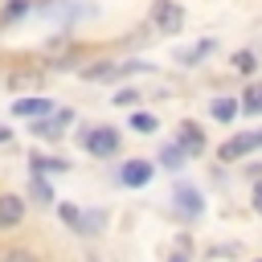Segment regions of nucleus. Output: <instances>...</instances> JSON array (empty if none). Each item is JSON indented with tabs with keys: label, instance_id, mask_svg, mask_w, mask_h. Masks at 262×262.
Wrapping results in <instances>:
<instances>
[{
	"label": "nucleus",
	"instance_id": "nucleus-1",
	"mask_svg": "<svg viewBox=\"0 0 262 262\" xmlns=\"http://www.w3.org/2000/svg\"><path fill=\"white\" fill-rule=\"evenodd\" d=\"M151 25H156V33H180L184 29V8L176 0H156L151 4Z\"/></svg>",
	"mask_w": 262,
	"mask_h": 262
},
{
	"label": "nucleus",
	"instance_id": "nucleus-2",
	"mask_svg": "<svg viewBox=\"0 0 262 262\" xmlns=\"http://www.w3.org/2000/svg\"><path fill=\"white\" fill-rule=\"evenodd\" d=\"M82 147H86L90 156H115V151H119V131H115V127H90V131L82 135Z\"/></svg>",
	"mask_w": 262,
	"mask_h": 262
},
{
	"label": "nucleus",
	"instance_id": "nucleus-3",
	"mask_svg": "<svg viewBox=\"0 0 262 262\" xmlns=\"http://www.w3.org/2000/svg\"><path fill=\"white\" fill-rule=\"evenodd\" d=\"M254 147H262V131H254V135H233V139H225V143L217 147V156H221L225 164H233V160L250 156Z\"/></svg>",
	"mask_w": 262,
	"mask_h": 262
},
{
	"label": "nucleus",
	"instance_id": "nucleus-4",
	"mask_svg": "<svg viewBox=\"0 0 262 262\" xmlns=\"http://www.w3.org/2000/svg\"><path fill=\"white\" fill-rule=\"evenodd\" d=\"M151 176H156V168H151L147 160H127V164L119 168V180H123L127 188H143Z\"/></svg>",
	"mask_w": 262,
	"mask_h": 262
},
{
	"label": "nucleus",
	"instance_id": "nucleus-5",
	"mask_svg": "<svg viewBox=\"0 0 262 262\" xmlns=\"http://www.w3.org/2000/svg\"><path fill=\"white\" fill-rule=\"evenodd\" d=\"M25 221V201L16 192H0V229H16Z\"/></svg>",
	"mask_w": 262,
	"mask_h": 262
},
{
	"label": "nucleus",
	"instance_id": "nucleus-6",
	"mask_svg": "<svg viewBox=\"0 0 262 262\" xmlns=\"http://www.w3.org/2000/svg\"><path fill=\"white\" fill-rule=\"evenodd\" d=\"M176 131H180V135H176V143L184 147V156H201V151H205V135H201V127H196V123H188V119H184Z\"/></svg>",
	"mask_w": 262,
	"mask_h": 262
},
{
	"label": "nucleus",
	"instance_id": "nucleus-7",
	"mask_svg": "<svg viewBox=\"0 0 262 262\" xmlns=\"http://www.w3.org/2000/svg\"><path fill=\"white\" fill-rule=\"evenodd\" d=\"M172 196H176V209H180L184 217H201V213H205V201H201V192H196L192 184H180Z\"/></svg>",
	"mask_w": 262,
	"mask_h": 262
},
{
	"label": "nucleus",
	"instance_id": "nucleus-8",
	"mask_svg": "<svg viewBox=\"0 0 262 262\" xmlns=\"http://www.w3.org/2000/svg\"><path fill=\"white\" fill-rule=\"evenodd\" d=\"M70 119H74L70 111H57L53 119H41V123H33V135H41V139H57V135L70 127Z\"/></svg>",
	"mask_w": 262,
	"mask_h": 262
},
{
	"label": "nucleus",
	"instance_id": "nucleus-9",
	"mask_svg": "<svg viewBox=\"0 0 262 262\" xmlns=\"http://www.w3.org/2000/svg\"><path fill=\"white\" fill-rule=\"evenodd\" d=\"M49 111H53L49 98H16V102H12V115H20V119H41V115H49Z\"/></svg>",
	"mask_w": 262,
	"mask_h": 262
},
{
	"label": "nucleus",
	"instance_id": "nucleus-10",
	"mask_svg": "<svg viewBox=\"0 0 262 262\" xmlns=\"http://www.w3.org/2000/svg\"><path fill=\"white\" fill-rule=\"evenodd\" d=\"M29 164H33V176H41V172H66V168H70V164L57 160V156H33Z\"/></svg>",
	"mask_w": 262,
	"mask_h": 262
},
{
	"label": "nucleus",
	"instance_id": "nucleus-11",
	"mask_svg": "<svg viewBox=\"0 0 262 262\" xmlns=\"http://www.w3.org/2000/svg\"><path fill=\"white\" fill-rule=\"evenodd\" d=\"M57 217H61L70 229H78V233L86 229V213H82V209H74V205H57Z\"/></svg>",
	"mask_w": 262,
	"mask_h": 262
},
{
	"label": "nucleus",
	"instance_id": "nucleus-12",
	"mask_svg": "<svg viewBox=\"0 0 262 262\" xmlns=\"http://www.w3.org/2000/svg\"><path fill=\"white\" fill-rule=\"evenodd\" d=\"M242 111H246V115H262V82H254V86L242 94Z\"/></svg>",
	"mask_w": 262,
	"mask_h": 262
},
{
	"label": "nucleus",
	"instance_id": "nucleus-13",
	"mask_svg": "<svg viewBox=\"0 0 262 262\" xmlns=\"http://www.w3.org/2000/svg\"><path fill=\"white\" fill-rule=\"evenodd\" d=\"M237 111H242V102H233V98H217V102H213V119H217V123H229Z\"/></svg>",
	"mask_w": 262,
	"mask_h": 262
},
{
	"label": "nucleus",
	"instance_id": "nucleus-14",
	"mask_svg": "<svg viewBox=\"0 0 262 262\" xmlns=\"http://www.w3.org/2000/svg\"><path fill=\"white\" fill-rule=\"evenodd\" d=\"M184 160H188V156H184V147H180V143H168V147L160 151V164H164V168H180Z\"/></svg>",
	"mask_w": 262,
	"mask_h": 262
},
{
	"label": "nucleus",
	"instance_id": "nucleus-15",
	"mask_svg": "<svg viewBox=\"0 0 262 262\" xmlns=\"http://www.w3.org/2000/svg\"><path fill=\"white\" fill-rule=\"evenodd\" d=\"M209 49H213V41H201V45H192V49H184V53H180V66H192V61H201V57H205Z\"/></svg>",
	"mask_w": 262,
	"mask_h": 262
},
{
	"label": "nucleus",
	"instance_id": "nucleus-16",
	"mask_svg": "<svg viewBox=\"0 0 262 262\" xmlns=\"http://www.w3.org/2000/svg\"><path fill=\"white\" fill-rule=\"evenodd\" d=\"M254 66H258V61H254L250 49H237V53H233V70H237V74H254Z\"/></svg>",
	"mask_w": 262,
	"mask_h": 262
},
{
	"label": "nucleus",
	"instance_id": "nucleus-17",
	"mask_svg": "<svg viewBox=\"0 0 262 262\" xmlns=\"http://www.w3.org/2000/svg\"><path fill=\"white\" fill-rule=\"evenodd\" d=\"M131 127L147 135V131H156V115H147V111H135V115H131Z\"/></svg>",
	"mask_w": 262,
	"mask_h": 262
},
{
	"label": "nucleus",
	"instance_id": "nucleus-18",
	"mask_svg": "<svg viewBox=\"0 0 262 262\" xmlns=\"http://www.w3.org/2000/svg\"><path fill=\"white\" fill-rule=\"evenodd\" d=\"M0 262H37V254L33 250H4Z\"/></svg>",
	"mask_w": 262,
	"mask_h": 262
},
{
	"label": "nucleus",
	"instance_id": "nucleus-19",
	"mask_svg": "<svg viewBox=\"0 0 262 262\" xmlns=\"http://www.w3.org/2000/svg\"><path fill=\"white\" fill-rule=\"evenodd\" d=\"M33 192H37V201H45V205L53 201V188H49V184H45L41 176H33Z\"/></svg>",
	"mask_w": 262,
	"mask_h": 262
},
{
	"label": "nucleus",
	"instance_id": "nucleus-20",
	"mask_svg": "<svg viewBox=\"0 0 262 262\" xmlns=\"http://www.w3.org/2000/svg\"><path fill=\"white\" fill-rule=\"evenodd\" d=\"M20 12H29V0H12V4H8V12H4V20H16Z\"/></svg>",
	"mask_w": 262,
	"mask_h": 262
},
{
	"label": "nucleus",
	"instance_id": "nucleus-21",
	"mask_svg": "<svg viewBox=\"0 0 262 262\" xmlns=\"http://www.w3.org/2000/svg\"><path fill=\"white\" fill-rule=\"evenodd\" d=\"M135 98H139V94H135V90H119V94H115V102H119V106H131V102H135Z\"/></svg>",
	"mask_w": 262,
	"mask_h": 262
},
{
	"label": "nucleus",
	"instance_id": "nucleus-22",
	"mask_svg": "<svg viewBox=\"0 0 262 262\" xmlns=\"http://www.w3.org/2000/svg\"><path fill=\"white\" fill-rule=\"evenodd\" d=\"M254 209H258V213H262V180H258V184H254Z\"/></svg>",
	"mask_w": 262,
	"mask_h": 262
},
{
	"label": "nucleus",
	"instance_id": "nucleus-23",
	"mask_svg": "<svg viewBox=\"0 0 262 262\" xmlns=\"http://www.w3.org/2000/svg\"><path fill=\"white\" fill-rule=\"evenodd\" d=\"M8 139H12V131H8L4 123H0V143H8Z\"/></svg>",
	"mask_w": 262,
	"mask_h": 262
},
{
	"label": "nucleus",
	"instance_id": "nucleus-24",
	"mask_svg": "<svg viewBox=\"0 0 262 262\" xmlns=\"http://www.w3.org/2000/svg\"><path fill=\"white\" fill-rule=\"evenodd\" d=\"M168 262H188V254H184V250H176V254H172Z\"/></svg>",
	"mask_w": 262,
	"mask_h": 262
},
{
	"label": "nucleus",
	"instance_id": "nucleus-25",
	"mask_svg": "<svg viewBox=\"0 0 262 262\" xmlns=\"http://www.w3.org/2000/svg\"><path fill=\"white\" fill-rule=\"evenodd\" d=\"M258 262H262V258H258Z\"/></svg>",
	"mask_w": 262,
	"mask_h": 262
}]
</instances>
